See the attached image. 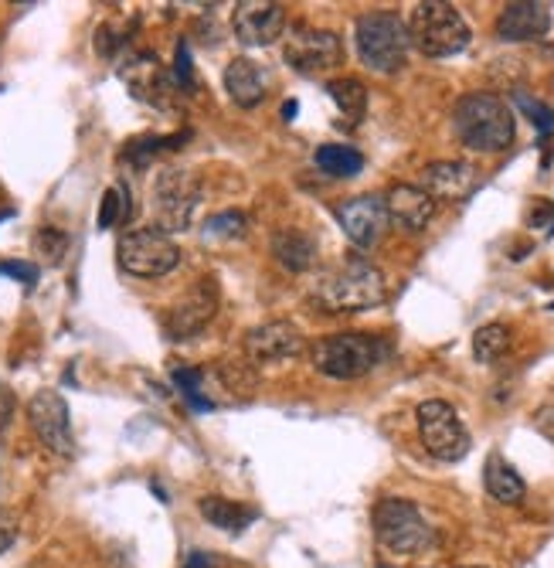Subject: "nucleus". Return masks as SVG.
Listing matches in <instances>:
<instances>
[{
	"instance_id": "obj_6",
	"label": "nucleus",
	"mask_w": 554,
	"mask_h": 568,
	"mask_svg": "<svg viewBox=\"0 0 554 568\" xmlns=\"http://www.w3.org/2000/svg\"><path fill=\"white\" fill-rule=\"evenodd\" d=\"M375 535L391 555H422L435 545L425 514L406 497H388L375 507Z\"/></svg>"
},
{
	"instance_id": "obj_29",
	"label": "nucleus",
	"mask_w": 554,
	"mask_h": 568,
	"mask_svg": "<svg viewBox=\"0 0 554 568\" xmlns=\"http://www.w3.org/2000/svg\"><path fill=\"white\" fill-rule=\"evenodd\" d=\"M34 252L44 255V263H52L59 266L65 260V252H69V235L62 229H52V225H44L34 232Z\"/></svg>"
},
{
	"instance_id": "obj_8",
	"label": "nucleus",
	"mask_w": 554,
	"mask_h": 568,
	"mask_svg": "<svg viewBox=\"0 0 554 568\" xmlns=\"http://www.w3.org/2000/svg\"><path fill=\"white\" fill-rule=\"evenodd\" d=\"M419 419V436L429 456L439 463H460L470 453V433L460 419V412L442 398H429L416 412Z\"/></svg>"
},
{
	"instance_id": "obj_31",
	"label": "nucleus",
	"mask_w": 554,
	"mask_h": 568,
	"mask_svg": "<svg viewBox=\"0 0 554 568\" xmlns=\"http://www.w3.org/2000/svg\"><path fill=\"white\" fill-rule=\"evenodd\" d=\"M205 235H208V239H242V235H245V215H242V212L212 215L208 225H205Z\"/></svg>"
},
{
	"instance_id": "obj_34",
	"label": "nucleus",
	"mask_w": 554,
	"mask_h": 568,
	"mask_svg": "<svg viewBox=\"0 0 554 568\" xmlns=\"http://www.w3.org/2000/svg\"><path fill=\"white\" fill-rule=\"evenodd\" d=\"M534 426H537V433L544 436V439H551L554 443V395L534 412Z\"/></svg>"
},
{
	"instance_id": "obj_17",
	"label": "nucleus",
	"mask_w": 554,
	"mask_h": 568,
	"mask_svg": "<svg viewBox=\"0 0 554 568\" xmlns=\"http://www.w3.org/2000/svg\"><path fill=\"white\" fill-rule=\"evenodd\" d=\"M551 31V8L537 0H517L507 4L496 18V38L500 41H537Z\"/></svg>"
},
{
	"instance_id": "obj_4",
	"label": "nucleus",
	"mask_w": 554,
	"mask_h": 568,
	"mask_svg": "<svg viewBox=\"0 0 554 568\" xmlns=\"http://www.w3.org/2000/svg\"><path fill=\"white\" fill-rule=\"evenodd\" d=\"M388 344L375 334H330L314 344V368L337 382H355L371 375L388 357Z\"/></svg>"
},
{
	"instance_id": "obj_11",
	"label": "nucleus",
	"mask_w": 554,
	"mask_h": 568,
	"mask_svg": "<svg viewBox=\"0 0 554 568\" xmlns=\"http://www.w3.org/2000/svg\"><path fill=\"white\" fill-rule=\"evenodd\" d=\"M28 423L34 429V436L41 439V446L55 456H75V436H72V419H69V402L52 392L41 388L34 392V398L28 402Z\"/></svg>"
},
{
	"instance_id": "obj_36",
	"label": "nucleus",
	"mask_w": 554,
	"mask_h": 568,
	"mask_svg": "<svg viewBox=\"0 0 554 568\" xmlns=\"http://www.w3.org/2000/svg\"><path fill=\"white\" fill-rule=\"evenodd\" d=\"M11 408H14V398H11V392L4 385H0V426H8Z\"/></svg>"
},
{
	"instance_id": "obj_13",
	"label": "nucleus",
	"mask_w": 554,
	"mask_h": 568,
	"mask_svg": "<svg viewBox=\"0 0 554 568\" xmlns=\"http://www.w3.org/2000/svg\"><path fill=\"white\" fill-rule=\"evenodd\" d=\"M232 31L242 44L266 48L286 31V8L273 0H242L232 11Z\"/></svg>"
},
{
	"instance_id": "obj_26",
	"label": "nucleus",
	"mask_w": 554,
	"mask_h": 568,
	"mask_svg": "<svg viewBox=\"0 0 554 568\" xmlns=\"http://www.w3.org/2000/svg\"><path fill=\"white\" fill-rule=\"evenodd\" d=\"M507 351H511V331L503 324H486L473 334V354L483 365H493V361H500Z\"/></svg>"
},
{
	"instance_id": "obj_21",
	"label": "nucleus",
	"mask_w": 554,
	"mask_h": 568,
	"mask_svg": "<svg viewBox=\"0 0 554 568\" xmlns=\"http://www.w3.org/2000/svg\"><path fill=\"white\" fill-rule=\"evenodd\" d=\"M276 263L289 273H307L317 263V239L304 229H279L273 235Z\"/></svg>"
},
{
	"instance_id": "obj_22",
	"label": "nucleus",
	"mask_w": 554,
	"mask_h": 568,
	"mask_svg": "<svg viewBox=\"0 0 554 568\" xmlns=\"http://www.w3.org/2000/svg\"><path fill=\"white\" fill-rule=\"evenodd\" d=\"M483 484H486L490 497H493V500H500V504H521V500H524V494H527L524 477H521V474L511 467V463L500 456V453H490V456H486Z\"/></svg>"
},
{
	"instance_id": "obj_28",
	"label": "nucleus",
	"mask_w": 554,
	"mask_h": 568,
	"mask_svg": "<svg viewBox=\"0 0 554 568\" xmlns=\"http://www.w3.org/2000/svg\"><path fill=\"white\" fill-rule=\"evenodd\" d=\"M201 382H205V372H197V368H174V385H177V392L184 395V402H187L194 412H212L215 402L201 395Z\"/></svg>"
},
{
	"instance_id": "obj_24",
	"label": "nucleus",
	"mask_w": 554,
	"mask_h": 568,
	"mask_svg": "<svg viewBox=\"0 0 554 568\" xmlns=\"http://www.w3.org/2000/svg\"><path fill=\"white\" fill-rule=\"evenodd\" d=\"M327 92H330V99L337 102L340 116L350 126H358L365 120V113H368V89H365V82H358V79H334V82H327Z\"/></svg>"
},
{
	"instance_id": "obj_12",
	"label": "nucleus",
	"mask_w": 554,
	"mask_h": 568,
	"mask_svg": "<svg viewBox=\"0 0 554 568\" xmlns=\"http://www.w3.org/2000/svg\"><path fill=\"white\" fill-rule=\"evenodd\" d=\"M304 354V331L289 321H269L245 334V357L252 365H279Z\"/></svg>"
},
{
	"instance_id": "obj_39",
	"label": "nucleus",
	"mask_w": 554,
	"mask_h": 568,
	"mask_svg": "<svg viewBox=\"0 0 554 568\" xmlns=\"http://www.w3.org/2000/svg\"><path fill=\"white\" fill-rule=\"evenodd\" d=\"M378 568H394V565H378Z\"/></svg>"
},
{
	"instance_id": "obj_1",
	"label": "nucleus",
	"mask_w": 554,
	"mask_h": 568,
	"mask_svg": "<svg viewBox=\"0 0 554 568\" xmlns=\"http://www.w3.org/2000/svg\"><path fill=\"white\" fill-rule=\"evenodd\" d=\"M384 296H388V286H384L381 270L361 260V255H350L340 266L327 270L314 286V300L327 314H358V310L381 306Z\"/></svg>"
},
{
	"instance_id": "obj_33",
	"label": "nucleus",
	"mask_w": 554,
	"mask_h": 568,
	"mask_svg": "<svg viewBox=\"0 0 554 568\" xmlns=\"http://www.w3.org/2000/svg\"><path fill=\"white\" fill-rule=\"evenodd\" d=\"M0 276H11V280H18V283H24V286H34L38 283V266L34 263H0Z\"/></svg>"
},
{
	"instance_id": "obj_40",
	"label": "nucleus",
	"mask_w": 554,
	"mask_h": 568,
	"mask_svg": "<svg viewBox=\"0 0 554 568\" xmlns=\"http://www.w3.org/2000/svg\"><path fill=\"white\" fill-rule=\"evenodd\" d=\"M463 568H480V565H463Z\"/></svg>"
},
{
	"instance_id": "obj_18",
	"label": "nucleus",
	"mask_w": 554,
	"mask_h": 568,
	"mask_svg": "<svg viewBox=\"0 0 554 568\" xmlns=\"http://www.w3.org/2000/svg\"><path fill=\"white\" fill-rule=\"evenodd\" d=\"M432 201H463L476 187V171L463 161H435L422 168L419 184Z\"/></svg>"
},
{
	"instance_id": "obj_15",
	"label": "nucleus",
	"mask_w": 554,
	"mask_h": 568,
	"mask_svg": "<svg viewBox=\"0 0 554 568\" xmlns=\"http://www.w3.org/2000/svg\"><path fill=\"white\" fill-rule=\"evenodd\" d=\"M120 79L140 102H150V106H167L171 102V92H174L171 75L164 72L161 59L150 55V51H133L120 65Z\"/></svg>"
},
{
	"instance_id": "obj_25",
	"label": "nucleus",
	"mask_w": 554,
	"mask_h": 568,
	"mask_svg": "<svg viewBox=\"0 0 554 568\" xmlns=\"http://www.w3.org/2000/svg\"><path fill=\"white\" fill-rule=\"evenodd\" d=\"M317 168L327 174V178H358L365 171V158L361 150L355 146H343V143H324L317 150Z\"/></svg>"
},
{
	"instance_id": "obj_9",
	"label": "nucleus",
	"mask_w": 554,
	"mask_h": 568,
	"mask_svg": "<svg viewBox=\"0 0 554 568\" xmlns=\"http://www.w3.org/2000/svg\"><path fill=\"white\" fill-rule=\"evenodd\" d=\"M283 59L299 75H324V72H330V69H337L343 62V44H340V38L334 31L296 24L286 34Z\"/></svg>"
},
{
	"instance_id": "obj_16",
	"label": "nucleus",
	"mask_w": 554,
	"mask_h": 568,
	"mask_svg": "<svg viewBox=\"0 0 554 568\" xmlns=\"http://www.w3.org/2000/svg\"><path fill=\"white\" fill-rule=\"evenodd\" d=\"M215 310H218V286H215V280H201V286L167 314L171 341H187V337L201 334L215 317Z\"/></svg>"
},
{
	"instance_id": "obj_2",
	"label": "nucleus",
	"mask_w": 554,
	"mask_h": 568,
	"mask_svg": "<svg viewBox=\"0 0 554 568\" xmlns=\"http://www.w3.org/2000/svg\"><path fill=\"white\" fill-rule=\"evenodd\" d=\"M452 130L476 153H500L514 143V113L493 92H470L452 110Z\"/></svg>"
},
{
	"instance_id": "obj_7",
	"label": "nucleus",
	"mask_w": 554,
	"mask_h": 568,
	"mask_svg": "<svg viewBox=\"0 0 554 568\" xmlns=\"http://www.w3.org/2000/svg\"><path fill=\"white\" fill-rule=\"evenodd\" d=\"M116 255H120V266L140 280H161L171 270H177V263H181V248L174 245V239L154 225L123 232Z\"/></svg>"
},
{
	"instance_id": "obj_35",
	"label": "nucleus",
	"mask_w": 554,
	"mask_h": 568,
	"mask_svg": "<svg viewBox=\"0 0 554 568\" xmlns=\"http://www.w3.org/2000/svg\"><path fill=\"white\" fill-rule=\"evenodd\" d=\"M14 538H18V525H14L11 514L0 507V555H4L14 545Z\"/></svg>"
},
{
	"instance_id": "obj_30",
	"label": "nucleus",
	"mask_w": 554,
	"mask_h": 568,
	"mask_svg": "<svg viewBox=\"0 0 554 568\" xmlns=\"http://www.w3.org/2000/svg\"><path fill=\"white\" fill-rule=\"evenodd\" d=\"M514 102L521 106V113L534 123V130L541 136H551L554 133V110L551 106H544L541 99H531L527 92H514Z\"/></svg>"
},
{
	"instance_id": "obj_3",
	"label": "nucleus",
	"mask_w": 554,
	"mask_h": 568,
	"mask_svg": "<svg viewBox=\"0 0 554 568\" xmlns=\"http://www.w3.org/2000/svg\"><path fill=\"white\" fill-rule=\"evenodd\" d=\"M406 28H409V41L429 59L460 55L473 38L460 8L445 4V0H422V4H416Z\"/></svg>"
},
{
	"instance_id": "obj_41",
	"label": "nucleus",
	"mask_w": 554,
	"mask_h": 568,
	"mask_svg": "<svg viewBox=\"0 0 554 568\" xmlns=\"http://www.w3.org/2000/svg\"><path fill=\"white\" fill-rule=\"evenodd\" d=\"M551 310H554V303H551Z\"/></svg>"
},
{
	"instance_id": "obj_10",
	"label": "nucleus",
	"mask_w": 554,
	"mask_h": 568,
	"mask_svg": "<svg viewBox=\"0 0 554 568\" xmlns=\"http://www.w3.org/2000/svg\"><path fill=\"white\" fill-rule=\"evenodd\" d=\"M201 201V187L187 171L164 168L154 181V209H157V229L167 232H184L194 219V209Z\"/></svg>"
},
{
	"instance_id": "obj_20",
	"label": "nucleus",
	"mask_w": 554,
	"mask_h": 568,
	"mask_svg": "<svg viewBox=\"0 0 554 568\" xmlns=\"http://www.w3.org/2000/svg\"><path fill=\"white\" fill-rule=\"evenodd\" d=\"M225 92L232 95L235 106L256 110L269 95V72L252 59H232L225 69Z\"/></svg>"
},
{
	"instance_id": "obj_23",
	"label": "nucleus",
	"mask_w": 554,
	"mask_h": 568,
	"mask_svg": "<svg viewBox=\"0 0 554 568\" xmlns=\"http://www.w3.org/2000/svg\"><path fill=\"white\" fill-rule=\"evenodd\" d=\"M197 510L205 514L208 525H215L228 535H242L252 521H256V510L242 507L238 500H228V497H205L197 504Z\"/></svg>"
},
{
	"instance_id": "obj_19",
	"label": "nucleus",
	"mask_w": 554,
	"mask_h": 568,
	"mask_svg": "<svg viewBox=\"0 0 554 568\" xmlns=\"http://www.w3.org/2000/svg\"><path fill=\"white\" fill-rule=\"evenodd\" d=\"M384 212H388V222H394L398 229L422 232L435 215V201L416 184H394L384 194Z\"/></svg>"
},
{
	"instance_id": "obj_27",
	"label": "nucleus",
	"mask_w": 554,
	"mask_h": 568,
	"mask_svg": "<svg viewBox=\"0 0 554 568\" xmlns=\"http://www.w3.org/2000/svg\"><path fill=\"white\" fill-rule=\"evenodd\" d=\"M130 215H133V197H130V187L120 181L116 187L103 194V204H99V229H113L126 222Z\"/></svg>"
},
{
	"instance_id": "obj_37",
	"label": "nucleus",
	"mask_w": 554,
	"mask_h": 568,
	"mask_svg": "<svg viewBox=\"0 0 554 568\" xmlns=\"http://www.w3.org/2000/svg\"><path fill=\"white\" fill-rule=\"evenodd\" d=\"M184 568H212V558H208V555H201V551H194V555L187 558Z\"/></svg>"
},
{
	"instance_id": "obj_14",
	"label": "nucleus",
	"mask_w": 554,
	"mask_h": 568,
	"mask_svg": "<svg viewBox=\"0 0 554 568\" xmlns=\"http://www.w3.org/2000/svg\"><path fill=\"white\" fill-rule=\"evenodd\" d=\"M337 222L343 229V235L361 245L371 248L381 242V235L388 232V212H384V197L378 194H361V197H350L337 209Z\"/></svg>"
},
{
	"instance_id": "obj_38",
	"label": "nucleus",
	"mask_w": 554,
	"mask_h": 568,
	"mask_svg": "<svg viewBox=\"0 0 554 568\" xmlns=\"http://www.w3.org/2000/svg\"><path fill=\"white\" fill-rule=\"evenodd\" d=\"M296 110H299L296 102H286V106H283V116H286V120H293V116H296Z\"/></svg>"
},
{
	"instance_id": "obj_5",
	"label": "nucleus",
	"mask_w": 554,
	"mask_h": 568,
	"mask_svg": "<svg viewBox=\"0 0 554 568\" xmlns=\"http://www.w3.org/2000/svg\"><path fill=\"white\" fill-rule=\"evenodd\" d=\"M355 38H358V55L371 72L391 75L409 62V48H412L409 28L394 11H371L358 18Z\"/></svg>"
},
{
	"instance_id": "obj_32",
	"label": "nucleus",
	"mask_w": 554,
	"mask_h": 568,
	"mask_svg": "<svg viewBox=\"0 0 554 568\" xmlns=\"http://www.w3.org/2000/svg\"><path fill=\"white\" fill-rule=\"evenodd\" d=\"M174 82L181 89H194V65H191V48L187 41L177 44V55H174Z\"/></svg>"
}]
</instances>
